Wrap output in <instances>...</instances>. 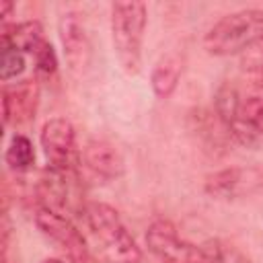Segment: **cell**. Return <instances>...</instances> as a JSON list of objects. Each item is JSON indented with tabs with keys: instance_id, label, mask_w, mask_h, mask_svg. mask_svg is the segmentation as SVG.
<instances>
[{
	"instance_id": "6da1fadb",
	"label": "cell",
	"mask_w": 263,
	"mask_h": 263,
	"mask_svg": "<svg viewBox=\"0 0 263 263\" xmlns=\"http://www.w3.org/2000/svg\"><path fill=\"white\" fill-rule=\"evenodd\" d=\"M84 222L97 242L99 253L109 263H140L142 249L123 224L115 208L103 201H90L82 210Z\"/></svg>"
},
{
	"instance_id": "7a4b0ae2",
	"label": "cell",
	"mask_w": 263,
	"mask_h": 263,
	"mask_svg": "<svg viewBox=\"0 0 263 263\" xmlns=\"http://www.w3.org/2000/svg\"><path fill=\"white\" fill-rule=\"evenodd\" d=\"M263 43V10L240 8L224 14L203 35V49L210 55L228 58L247 53Z\"/></svg>"
},
{
	"instance_id": "3957f363",
	"label": "cell",
	"mask_w": 263,
	"mask_h": 263,
	"mask_svg": "<svg viewBox=\"0 0 263 263\" xmlns=\"http://www.w3.org/2000/svg\"><path fill=\"white\" fill-rule=\"evenodd\" d=\"M214 109L236 142L245 146L263 142V95L242 97L234 86L222 84L216 92Z\"/></svg>"
},
{
	"instance_id": "277c9868",
	"label": "cell",
	"mask_w": 263,
	"mask_h": 263,
	"mask_svg": "<svg viewBox=\"0 0 263 263\" xmlns=\"http://www.w3.org/2000/svg\"><path fill=\"white\" fill-rule=\"evenodd\" d=\"M148 25V8L144 2L111 4V41L119 66L125 74L136 76L142 68L144 35Z\"/></svg>"
},
{
	"instance_id": "5b68a950",
	"label": "cell",
	"mask_w": 263,
	"mask_h": 263,
	"mask_svg": "<svg viewBox=\"0 0 263 263\" xmlns=\"http://www.w3.org/2000/svg\"><path fill=\"white\" fill-rule=\"evenodd\" d=\"M146 245L160 263H212L205 245L185 240L166 218H158L148 226Z\"/></svg>"
},
{
	"instance_id": "8992f818",
	"label": "cell",
	"mask_w": 263,
	"mask_h": 263,
	"mask_svg": "<svg viewBox=\"0 0 263 263\" xmlns=\"http://www.w3.org/2000/svg\"><path fill=\"white\" fill-rule=\"evenodd\" d=\"M35 224L51 242H55L70 263H99L90 253L80 230L60 212L49 208H39L35 214Z\"/></svg>"
},
{
	"instance_id": "52a82bcc",
	"label": "cell",
	"mask_w": 263,
	"mask_h": 263,
	"mask_svg": "<svg viewBox=\"0 0 263 263\" xmlns=\"http://www.w3.org/2000/svg\"><path fill=\"white\" fill-rule=\"evenodd\" d=\"M39 142L49 168L76 173V166L80 160L76 150V132L66 117L47 119L39 132Z\"/></svg>"
},
{
	"instance_id": "ba28073f",
	"label": "cell",
	"mask_w": 263,
	"mask_h": 263,
	"mask_svg": "<svg viewBox=\"0 0 263 263\" xmlns=\"http://www.w3.org/2000/svg\"><path fill=\"white\" fill-rule=\"evenodd\" d=\"M263 187V171L257 166H228L212 173L203 189L214 199H236Z\"/></svg>"
},
{
	"instance_id": "9c48e42d",
	"label": "cell",
	"mask_w": 263,
	"mask_h": 263,
	"mask_svg": "<svg viewBox=\"0 0 263 263\" xmlns=\"http://www.w3.org/2000/svg\"><path fill=\"white\" fill-rule=\"evenodd\" d=\"M82 16L84 14L78 10H66L58 21V35L62 41L64 58L72 72H82L90 58V41Z\"/></svg>"
},
{
	"instance_id": "30bf717a",
	"label": "cell",
	"mask_w": 263,
	"mask_h": 263,
	"mask_svg": "<svg viewBox=\"0 0 263 263\" xmlns=\"http://www.w3.org/2000/svg\"><path fill=\"white\" fill-rule=\"evenodd\" d=\"M39 107V86L37 80L27 78L14 84L2 86V119L4 125H27L35 119Z\"/></svg>"
},
{
	"instance_id": "8fae6325",
	"label": "cell",
	"mask_w": 263,
	"mask_h": 263,
	"mask_svg": "<svg viewBox=\"0 0 263 263\" xmlns=\"http://www.w3.org/2000/svg\"><path fill=\"white\" fill-rule=\"evenodd\" d=\"M80 162L86 166L90 175L103 181H113L123 175L125 160L117 146L107 140H90L80 152Z\"/></svg>"
},
{
	"instance_id": "7c38bea8",
	"label": "cell",
	"mask_w": 263,
	"mask_h": 263,
	"mask_svg": "<svg viewBox=\"0 0 263 263\" xmlns=\"http://www.w3.org/2000/svg\"><path fill=\"white\" fill-rule=\"evenodd\" d=\"M47 41L43 35V27L39 21H23L14 25H2L0 43L2 47H12L23 53H35L39 45Z\"/></svg>"
},
{
	"instance_id": "4fadbf2b",
	"label": "cell",
	"mask_w": 263,
	"mask_h": 263,
	"mask_svg": "<svg viewBox=\"0 0 263 263\" xmlns=\"http://www.w3.org/2000/svg\"><path fill=\"white\" fill-rule=\"evenodd\" d=\"M181 74H183V60H181V55L168 53V55L160 58L156 62V66L152 68V74H150V84H152L154 95L158 99H168L177 90Z\"/></svg>"
},
{
	"instance_id": "5bb4252c",
	"label": "cell",
	"mask_w": 263,
	"mask_h": 263,
	"mask_svg": "<svg viewBox=\"0 0 263 263\" xmlns=\"http://www.w3.org/2000/svg\"><path fill=\"white\" fill-rule=\"evenodd\" d=\"M4 162L8 164L10 171L14 173H25L35 164V150H33V142L23 136V134H14L6 146L4 152Z\"/></svg>"
},
{
	"instance_id": "9a60e30c",
	"label": "cell",
	"mask_w": 263,
	"mask_h": 263,
	"mask_svg": "<svg viewBox=\"0 0 263 263\" xmlns=\"http://www.w3.org/2000/svg\"><path fill=\"white\" fill-rule=\"evenodd\" d=\"M212 263H253L251 257H247V253H242L238 247L226 242V240H210L205 245Z\"/></svg>"
},
{
	"instance_id": "2e32d148",
	"label": "cell",
	"mask_w": 263,
	"mask_h": 263,
	"mask_svg": "<svg viewBox=\"0 0 263 263\" xmlns=\"http://www.w3.org/2000/svg\"><path fill=\"white\" fill-rule=\"evenodd\" d=\"M240 72L255 86H263V43H259L257 47H253L247 53H242Z\"/></svg>"
},
{
	"instance_id": "e0dca14e",
	"label": "cell",
	"mask_w": 263,
	"mask_h": 263,
	"mask_svg": "<svg viewBox=\"0 0 263 263\" xmlns=\"http://www.w3.org/2000/svg\"><path fill=\"white\" fill-rule=\"evenodd\" d=\"M25 53L12 47H2V58H0V80L8 82L25 72Z\"/></svg>"
},
{
	"instance_id": "ac0fdd59",
	"label": "cell",
	"mask_w": 263,
	"mask_h": 263,
	"mask_svg": "<svg viewBox=\"0 0 263 263\" xmlns=\"http://www.w3.org/2000/svg\"><path fill=\"white\" fill-rule=\"evenodd\" d=\"M35 60V72L39 78H51L58 72V55L49 41H43L39 49L33 53Z\"/></svg>"
},
{
	"instance_id": "d6986e66",
	"label": "cell",
	"mask_w": 263,
	"mask_h": 263,
	"mask_svg": "<svg viewBox=\"0 0 263 263\" xmlns=\"http://www.w3.org/2000/svg\"><path fill=\"white\" fill-rule=\"evenodd\" d=\"M12 10H14V2H8V0H2V2H0V16H2V25H6L8 16H12Z\"/></svg>"
},
{
	"instance_id": "ffe728a7",
	"label": "cell",
	"mask_w": 263,
	"mask_h": 263,
	"mask_svg": "<svg viewBox=\"0 0 263 263\" xmlns=\"http://www.w3.org/2000/svg\"><path fill=\"white\" fill-rule=\"evenodd\" d=\"M41 263H62V261L55 259V257H49V259H45V261H41Z\"/></svg>"
}]
</instances>
